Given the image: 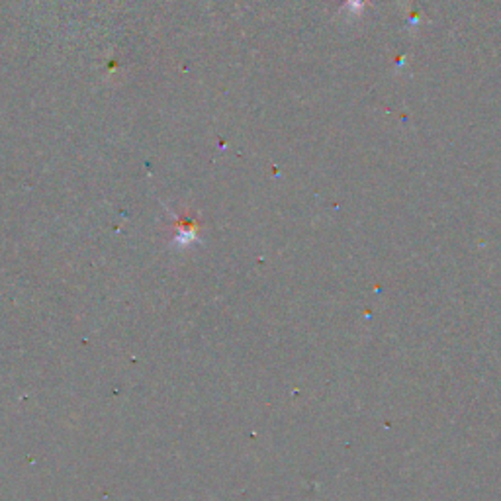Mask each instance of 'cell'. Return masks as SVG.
I'll return each mask as SVG.
<instances>
[{
  "label": "cell",
  "instance_id": "6da1fadb",
  "mask_svg": "<svg viewBox=\"0 0 501 501\" xmlns=\"http://www.w3.org/2000/svg\"><path fill=\"white\" fill-rule=\"evenodd\" d=\"M198 240V223L190 220H180L177 223V235H175V245L177 247H189L192 241Z\"/></svg>",
  "mask_w": 501,
  "mask_h": 501
}]
</instances>
